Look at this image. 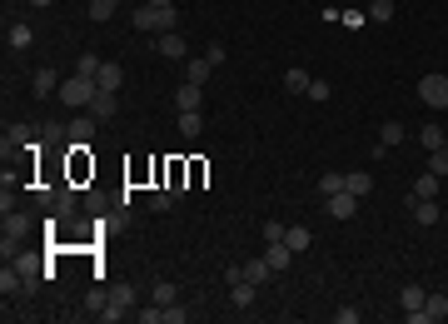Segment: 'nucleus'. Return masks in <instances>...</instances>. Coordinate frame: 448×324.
Listing matches in <instances>:
<instances>
[{"label":"nucleus","instance_id":"1","mask_svg":"<svg viewBox=\"0 0 448 324\" xmlns=\"http://www.w3.org/2000/svg\"><path fill=\"white\" fill-rule=\"evenodd\" d=\"M180 25V11L175 6H140L135 11V30H150V35H164Z\"/></svg>","mask_w":448,"mask_h":324},{"label":"nucleus","instance_id":"2","mask_svg":"<svg viewBox=\"0 0 448 324\" xmlns=\"http://www.w3.org/2000/svg\"><path fill=\"white\" fill-rule=\"evenodd\" d=\"M95 95H100V85H95L90 75H80V70H75L70 80H60V105H70V110H80V105H90Z\"/></svg>","mask_w":448,"mask_h":324},{"label":"nucleus","instance_id":"3","mask_svg":"<svg viewBox=\"0 0 448 324\" xmlns=\"http://www.w3.org/2000/svg\"><path fill=\"white\" fill-rule=\"evenodd\" d=\"M419 100L428 105V110H448V75H438V70L423 75L419 80Z\"/></svg>","mask_w":448,"mask_h":324},{"label":"nucleus","instance_id":"4","mask_svg":"<svg viewBox=\"0 0 448 324\" xmlns=\"http://www.w3.org/2000/svg\"><path fill=\"white\" fill-rule=\"evenodd\" d=\"M25 230H30L25 214H11V209H6V230H0V254H6V259L15 254V245L25 240Z\"/></svg>","mask_w":448,"mask_h":324},{"label":"nucleus","instance_id":"5","mask_svg":"<svg viewBox=\"0 0 448 324\" xmlns=\"http://www.w3.org/2000/svg\"><path fill=\"white\" fill-rule=\"evenodd\" d=\"M30 95H35V100H50V95H60V75H55L50 65H45V70H35V75H30Z\"/></svg>","mask_w":448,"mask_h":324},{"label":"nucleus","instance_id":"6","mask_svg":"<svg viewBox=\"0 0 448 324\" xmlns=\"http://www.w3.org/2000/svg\"><path fill=\"white\" fill-rule=\"evenodd\" d=\"M324 205H329V214H334V220H354V209H359V195L339 190V195H324Z\"/></svg>","mask_w":448,"mask_h":324},{"label":"nucleus","instance_id":"7","mask_svg":"<svg viewBox=\"0 0 448 324\" xmlns=\"http://www.w3.org/2000/svg\"><path fill=\"white\" fill-rule=\"evenodd\" d=\"M154 50H159L164 60H185V56H190V45H185V40H180L175 30H164V35L154 40Z\"/></svg>","mask_w":448,"mask_h":324},{"label":"nucleus","instance_id":"8","mask_svg":"<svg viewBox=\"0 0 448 324\" xmlns=\"http://www.w3.org/2000/svg\"><path fill=\"white\" fill-rule=\"evenodd\" d=\"M0 294H6V299H20L25 294V269H0Z\"/></svg>","mask_w":448,"mask_h":324},{"label":"nucleus","instance_id":"9","mask_svg":"<svg viewBox=\"0 0 448 324\" xmlns=\"http://www.w3.org/2000/svg\"><path fill=\"white\" fill-rule=\"evenodd\" d=\"M115 110H120V100H115V90H100V95L90 100V115H95V120H115Z\"/></svg>","mask_w":448,"mask_h":324},{"label":"nucleus","instance_id":"10","mask_svg":"<svg viewBox=\"0 0 448 324\" xmlns=\"http://www.w3.org/2000/svg\"><path fill=\"white\" fill-rule=\"evenodd\" d=\"M199 100H204V85L185 80V85L175 90V110H199Z\"/></svg>","mask_w":448,"mask_h":324},{"label":"nucleus","instance_id":"11","mask_svg":"<svg viewBox=\"0 0 448 324\" xmlns=\"http://www.w3.org/2000/svg\"><path fill=\"white\" fill-rule=\"evenodd\" d=\"M264 259L274 264V275H284V269H289V259H294V250H289V240H274V245L264 250Z\"/></svg>","mask_w":448,"mask_h":324},{"label":"nucleus","instance_id":"12","mask_svg":"<svg viewBox=\"0 0 448 324\" xmlns=\"http://www.w3.org/2000/svg\"><path fill=\"white\" fill-rule=\"evenodd\" d=\"M309 85H314V75H309V70H299V65H289V70H284V90H289V95H309Z\"/></svg>","mask_w":448,"mask_h":324},{"label":"nucleus","instance_id":"13","mask_svg":"<svg viewBox=\"0 0 448 324\" xmlns=\"http://www.w3.org/2000/svg\"><path fill=\"white\" fill-rule=\"evenodd\" d=\"M95 85H100V90H120V85H125V70H120L115 60H105L100 75H95Z\"/></svg>","mask_w":448,"mask_h":324},{"label":"nucleus","instance_id":"14","mask_svg":"<svg viewBox=\"0 0 448 324\" xmlns=\"http://www.w3.org/2000/svg\"><path fill=\"white\" fill-rule=\"evenodd\" d=\"M414 220L419 225H438L443 220V205L438 200H414Z\"/></svg>","mask_w":448,"mask_h":324},{"label":"nucleus","instance_id":"15","mask_svg":"<svg viewBox=\"0 0 448 324\" xmlns=\"http://www.w3.org/2000/svg\"><path fill=\"white\" fill-rule=\"evenodd\" d=\"M230 304H235V309H249V304H254V280H235V285H230Z\"/></svg>","mask_w":448,"mask_h":324},{"label":"nucleus","instance_id":"16","mask_svg":"<svg viewBox=\"0 0 448 324\" xmlns=\"http://www.w3.org/2000/svg\"><path fill=\"white\" fill-rule=\"evenodd\" d=\"M209 70H214V65H209V56L185 60V80H195V85H204V80H209Z\"/></svg>","mask_w":448,"mask_h":324},{"label":"nucleus","instance_id":"17","mask_svg":"<svg viewBox=\"0 0 448 324\" xmlns=\"http://www.w3.org/2000/svg\"><path fill=\"white\" fill-rule=\"evenodd\" d=\"M414 200H438V175H433V170H423V175L414 180Z\"/></svg>","mask_w":448,"mask_h":324},{"label":"nucleus","instance_id":"18","mask_svg":"<svg viewBox=\"0 0 448 324\" xmlns=\"http://www.w3.org/2000/svg\"><path fill=\"white\" fill-rule=\"evenodd\" d=\"M423 299H428V294H423L419 285H404V294H399V304H404V314H423Z\"/></svg>","mask_w":448,"mask_h":324},{"label":"nucleus","instance_id":"19","mask_svg":"<svg viewBox=\"0 0 448 324\" xmlns=\"http://www.w3.org/2000/svg\"><path fill=\"white\" fill-rule=\"evenodd\" d=\"M423 319H428V324L448 319V294H428V299H423Z\"/></svg>","mask_w":448,"mask_h":324},{"label":"nucleus","instance_id":"20","mask_svg":"<svg viewBox=\"0 0 448 324\" xmlns=\"http://www.w3.org/2000/svg\"><path fill=\"white\" fill-rule=\"evenodd\" d=\"M150 299H154V304H175V299H180L175 280H154V285H150Z\"/></svg>","mask_w":448,"mask_h":324},{"label":"nucleus","instance_id":"21","mask_svg":"<svg viewBox=\"0 0 448 324\" xmlns=\"http://www.w3.org/2000/svg\"><path fill=\"white\" fill-rule=\"evenodd\" d=\"M110 299H115V304H125V309H135V304H140V290L120 280V285H110Z\"/></svg>","mask_w":448,"mask_h":324},{"label":"nucleus","instance_id":"22","mask_svg":"<svg viewBox=\"0 0 448 324\" xmlns=\"http://www.w3.org/2000/svg\"><path fill=\"white\" fill-rule=\"evenodd\" d=\"M135 319H140V324H170V309H164V304H154V299H150L145 309H135Z\"/></svg>","mask_w":448,"mask_h":324},{"label":"nucleus","instance_id":"23","mask_svg":"<svg viewBox=\"0 0 448 324\" xmlns=\"http://www.w3.org/2000/svg\"><path fill=\"white\" fill-rule=\"evenodd\" d=\"M344 190H349V195H359V200H364V195H369V190H374V180H369V170H354V175H344Z\"/></svg>","mask_w":448,"mask_h":324},{"label":"nucleus","instance_id":"24","mask_svg":"<svg viewBox=\"0 0 448 324\" xmlns=\"http://www.w3.org/2000/svg\"><path fill=\"white\" fill-rule=\"evenodd\" d=\"M30 45H35V30H30L25 20H20V25H11V50H30Z\"/></svg>","mask_w":448,"mask_h":324},{"label":"nucleus","instance_id":"25","mask_svg":"<svg viewBox=\"0 0 448 324\" xmlns=\"http://www.w3.org/2000/svg\"><path fill=\"white\" fill-rule=\"evenodd\" d=\"M419 145H423V150H438V145H448L443 125H423V130H419Z\"/></svg>","mask_w":448,"mask_h":324},{"label":"nucleus","instance_id":"26","mask_svg":"<svg viewBox=\"0 0 448 324\" xmlns=\"http://www.w3.org/2000/svg\"><path fill=\"white\" fill-rule=\"evenodd\" d=\"M269 275H274V264H269V259H264V254H259V259H249V264H244V280H254V285H259V280H269Z\"/></svg>","mask_w":448,"mask_h":324},{"label":"nucleus","instance_id":"27","mask_svg":"<svg viewBox=\"0 0 448 324\" xmlns=\"http://www.w3.org/2000/svg\"><path fill=\"white\" fill-rule=\"evenodd\" d=\"M378 140H383V145H404V125H399V120H383V125H378Z\"/></svg>","mask_w":448,"mask_h":324},{"label":"nucleus","instance_id":"28","mask_svg":"<svg viewBox=\"0 0 448 324\" xmlns=\"http://www.w3.org/2000/svg\"><path fill=\"white\" fill-rule=\"evenodd\" d=\"M428 170H433L438 180L448 175V145H438V150H428Z\"/></svg>","mask_w":448,"mask_h":324},{"label":"nucleus","instance_id":"29","mask_svg":"<svg viewBox=\"0 0 448 324\" xmlns=\"http://www.w3.org/2000/svg\"><path fill=\"white\" fill-rule=\"evenodd\" d=\"M369 15L378 25H388V20H394V0H369Z\"/></svg>","mask_w":448,"mask_h":324},{"label":"nucleus","instance_id":"30","mask_svg":"<svg viewBox=\"0 0 448 324\" xmlns=\"http://www.w3.org/2000/svg\"><path fill=\"white\" fill-rule=\"evenodd\" d=\"M180 130H185V135H199V130H204V115H199V110H180Z\"/></svg>","mask_w":448,"mask_h":324},{"label":"nucleus","instance_id":"31","mask_svg":"<svg viewBox=\"0 0 448 324\" xmlns=\"http://www.w3.org/2000/svg\"><path fill=\"white\" fill-rule=\"evenodd\" d=\"M284 240H289V250H294V254H299V250H309V245H314V235H309V230H304V225H294V230H289V235H284Z\"/></svg>","mask_w":448,"mask_h":324},{"label":"nucleus","instance_id":"32","mask_svg":"<svg viewBox=\"0 0 448 324\" xmlns=\"http://www.w3.org/2000/svg\"><path fill=\"white\" fill-rule=\"evenodd\" d=\"M105 304H110V290H90L85 294V314H105Z\"/></svg>","mask_w":448,"mask_h":324},{"label":"nucleus","instance_id":"33","mask_svg":"<svg viewBox=\"0 0 448 324\" xmlns=\"http://www.w3.org/2000/svg\"><path fill=\"white\" fill-rule=\"evenodd\" d=\"M125 319H130V309H125V304H115V299H110V304H105V314H100V324H125Z\"/></svg>","mask_w":448,"mask_h":324},{"label":"nucleus","instance_id":"34","mask_svg":"<svg viewBox=\"0 0 448 324\" xmlns=\"http://www.w3.org/2000/svg\"><path fill=\"white\" fill-rule=\"evenodd\" d=\"M115 15V0H90V20H110Z\"/></svg>","mask_w":448,"mask_h":324},{"label":"nucleus","instance_id":"35","mask_svg":"<svg viewBox=\"0 0 448 324\" xmlns=\"http://www.w3.org/2000/svg\"><path fill=\"white\" fill-rule=\"evenodd\" d=\"M100 65H105V60H95V56H90V50H85V56L75 60V70H80V75H90V80L100 75Z\"/></svg>","mask_w":448,"mask_h":324},{"label":"nucleus","instance_id":"36","mask_svg":"<svg viewBox=\"0 0 448 324\" xmlns=\"http://www.w3.org/2000/svg\"><path fill=\"white\" fill-rule=\"evenodd\" d=\"M319 190H324V195H339V190H344V175H339V170H329V175L319 180Z\"/></svg>","mask_w":448,"mask_h":324},{"label":"nucleus","instance_id":"37","mask_svg":"<svg viewBox=\"0 0 448 324\" xmlns=\"http://www.w3.org/2000/svg\"><path fill=\"white\" fill-rule=\"evenodd\" d=\"M259 235H264V245H274V240H284L289 230H284V225H279V220H264V230H259Z\"/></svg>","mask_w":448,"mask_h":324},{"label":"nucleus","instance_id":"38","mask_svg":"<svg viewBox=\"0 0 448 324\" xmlns=\"http://www.w3.org/2000/svg\"><path fill=\"white\" fill-rule=\"evenodd\" d=\"M364 314L354 309V304H339V309H334V324H359Z\"/></svg>","mask_w":448,"mask_h":324},{"label":"nucleus","instance_id":"39","mask_svg":"<svg viewBox=\"0 0 448 324\" xmlns=\"http://www.w3.org/2000/svg\"><path fill=\"white\" fill-rule=\"evenodd\" d=\"M204 56H209V65H224V60H230V50H224V45H209Z\"/></svg>","mask_w":448,"mask_h":324},{"label":"nucleus","instance_id":"40","mask_svg":"<svg viewBox=\"0 0 448 324\" xmlns=\"http://www.w3.org/2000/svg\"><path fill=\"white\" fill-rule=\"evenodd\" d=\"M309 100H329V80H314L309 85Z\"/></svg>","mask_w":448,"mask_h":324},{"label":"nucleus","instance_id":"41","mask_svg":"<svg viewBox=\"0 0 448 324\" xmlns=\"http://www.w3.org/2000/svg\"><path fill=\"white\" fill-rule=\"evenodd\" d=\"M145 6H175V0H145Z\"/></svg>","mask_w":448,"mask_h":324},{"label":"nucleus","instance_id":"42","mask_svg":"<svg viewBox=\"0 0 448 324\" xmlns=\"http://www.w3.org/2000/svg\"><path fill=\"white\" fill-rule=\"evenodd\" d=\"M30 6H40V11H45V6H50V0H30Z\"/></svg>","mask_w":448,"mask_h":324}]
</instances>
